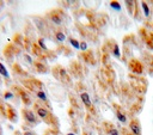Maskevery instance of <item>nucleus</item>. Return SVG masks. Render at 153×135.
Segmentation results:
<instances>
[{
	"label": "nucleus",
	"mask_w": 153,
	"mask_h": 135,
	"mask_svg": "<svg viewBox=\"0 0 153 135\" xmlns=\"http://www.w3.org/2000/svg\"><path fill=\"white\" fill-rule=\"evenodd\" d=\"M67 135H74V134H73V133H69V134H67Z\"/></svg>",
	"instance_id": "aec40b11"
},
{
	"label": "nucleus",
	"mask_w": 153,
	"mask_h": 135,
	"mask_svg": "<svg viewBox=\"0 0 153 135\" xmlns=\"http://www.w3.org/2000/svg\"><path fill=\"white\" fill-rule=\"evenodd\" d=\"M86 48H87V44H86L85 42H83V43L80 44V49H81V50H86Z\"/></svg>",
	"instance_id": "f3484780"
},
{
	"label": "nucleus",
	"mask_w": 153,
	"mask_h": 135,
	"mask_svg": "<svg viewBox=\"0 0 153 135\" xmlns=\"http://www.w3.org/2000/svg\"><path fill=\"white\" fill-rule=\"evenodd\" d=\"M52 21H53L55 24H57V25L61 24V18H60L59 16H56V14H53V16H52Z\"/></svg>",
	"instance_id": "9b49d317"
},
{
	"label": "nucleus",
	"mask_w": 153,
	"mask_h": 135,
	"mask_svg": "<svg viewBox=\"0 0 153 135\" xmlns=\"http://www.w3.org/2000/svg\"><path fill=\"white\" fill-rule=\"evenodd\" d=\"M110 135H118V132L115 130V129H111L110 130Z\"/></svg>",
	"instance_id": "a211bd4d"
},
{
	"label": "nucleus",
	"mask_w": 153,
	"mask_h": 135,
	"mask_svg": "<svg viewBox=\"0 0 153 135\" xmlns=\"http://www.w3.org/2000/svg\"><path fill=\"white\" fill-rule=\"evenodd\" d=\"M37 97H38L41 101H43V102L47 101V96H46V93H44L43 91H38V92H37Z\"/></svg>",
	"instance_id": "6e6552de"
},
{
	"label": "nucleus",
	"mask_w": 153,
	"mask_h": 135,
	"mask_svg": "<svg viewBox=\"0 0 153 135\" xmlns=\"http://www.w3.org/2000/svg\"><path fill=\"white\" fill-rule=\"evenodd\" d=\"M38 43H39V45L42 47L44 50H47V47H46V44H44V41L42 40V38H39V40H38Z\"/></svg>",
	"instance_id": "4468645a"
},
{
	"label": "nucleus",
	"mask_w": 153,
	"mask_h": 135,
	"mask_svg": "<svg viewBox=\"0 0 153 135\" xmlns=\"http://www.w3.org/2000/svg\"><path fill=\"white\" fill-rule=\"evenodd\" d=\"M80 97H81V99H83V102H84V104L86 105V107H87V108H91V105H92V104H91V101H90L89 94H87V93H81Z\"/></svg>",
	"instance_id": "39448f33"
},
{
	"label": "nucleus",
	"mask_w": 153,
	"mask_h": 135,
	"mask_svg": "<svg viewBox=\"0 0 153 135\" xmlns=\"http://www.w3.org/2000/svg\"><path fill=\"white\" fill-rule=\"evenodd\" d=\"M36 111H37V114H38L39 117H42V118H47L48 117V111L46 109L41 108V107H37L36 108Z\"/></svg>",
	"instance_id": "20e7f679"
},
{
	"label": "nucleus",
	"mask_w": 153,
	"mask_h": 135,
	"mask_svg": "<svg viewBox=\"0 0 153 135\" xmlns=\"http://www.w3.org/2000/svg\"><path fill=\"white\" fill-rule=\"evenodd\" d=\"M23 114H24L25 120H26L29 123H31V124H36V123H37V120H36V117H35V115H34L31 111L24 110V111H23Z\"/></svg>",
	"instance_id": "f257e3e1"
},
{
	"label": "nucleus",
	"mask_w": 153,
	"mask_h": 135,
	"mask_svg": "<svg viewBox=\"0 0 153 135\" xmlns=\"http://www.w3.org/2000/svg\"><path fill=\"white\" fill-rule=\"evenodd\" d=\"M24 135H35V134H34V133H31V132H26Z\"/></svg>",
	"instance_id": "6ab92c4d"
},
{
	"label": "nucleus",
	"mask_w": 153,
	"mask_h": 135,
	"mask_svg": "<svg viewBox=\"0 0 153 135\" xmlns=\"http://www.w3.org/2000/svg\"><path fill=\"white\" fill-rule=\"evenodd\" d=\"M130 129L134 135H141V128H140V124L138 121H133L130 123Z\"/></svg>",
	"instance_id": "f03ea898"
},
{
	"label": "nucleus",
	"mask_w": 153,
	"mask_h": 135,
	"mask_svg": "<svg viewBox=\"0 0 153 135\" xmlns=\"http://www.w3.org/2000/svg\"><path fill=\"white\" fill-rule=\"evenodd\" d=\"M114 54L116 57H120V52H118V47L115 44V48H114Z\"/></svg>",
	"instance_id": "dca6fc26"
},
{
	"label": "nucleus",
	"mask_w": 153,
	"mask_h": 135,
	"mask_svg": "<svg viewBox=\"0 0 153 135\" xmlns=\"http://www.w3.org/2000/svg\"><path fill=\"white\" fill-rule=\"evenodd\" d=\"M91 135H93V134H91Z\"/></svg>",
	"instance_id": "412c9836"
},
{
	"label": "nucleus",
	"mask_w": 153,
	"mask_h": 135,
	"mask_svg": "<svg viewBox=\"0 0 153 135\" xmlns=\"http://www.w3.org/2000/svg\"><path fill=\"white\" fill-rule=\"evenodd\" d=\"M7 111H8V118L11 120V121H13V122H16L17 121V114H16V111L13 110V108L12 107H8L7 108Z\"/></svg>",
	"instance_id": "7ed1b4c3"
},
{
	"label": "nucleus",
	"mask_w": 153,
	"mask_h": 135,
	"mask_svg": "<svg viewBox=\"0 0 153 135\" xmlns=\"http://www.w3.org/2000/svg\"><path fill=\"white\" fill-rule=\"evenodd\" d=\"M116 115H117V118H118V121H120V122H126V120H127V118H126V116H125V115L122 114L121 111H117V112H116Z\"/></svg>",
	"instance_id": "1a4fd4ad"
},
{
	"label": "nucleus",
	"mask_w": 153,
	"mask_h": 135,
	"mask_svg": "<svg viewBox=\"0 0 153 135\" xmlns=\"http://www.w3.org/2000/svg\"><path fill=\"white\" fill-rule=\"evenodd\" d=\"M110 6L113 7V8H115V10H117V11H121V5H120L117 1H113V3H110Z\"/></svg>",
	"instance_id": "ddd939ff"
},
{
	"label": "nucleus",
	"mask_w": 153,
	"mask_h": 135,
	"mask_svg": "<svg viewBox=\"0 0 153 135\" xmlns=\"http://www.w3.org/2000/svg\"><path fill=\"white\" fill-rule=\"evenodd\" d=\"M141 6H142V8H144L145 16H146V17H148V16H150V8H148L147 4H146V3H142V4H141Z\"/></svg>",
	"instance_id": "9d476101"
},
{
	"label": "nucleus",
	"mask_w": 153,
	"mask_h": 135,
	"mask_svg": "<svg viewBox=\"0 0 153 135\" xmlns=\"http://www.w3.org/2000/svg\"><path fill=\"white\" fill-rule=\"evenodd\" d=\"M69 42H71V44H72V45L75 48V49H79V48H80V45H79V42H78L77 40H74V38H71V40H69Z\"/></svg>",
	"instance_id": "f8f14e48"
},
{
	"label": "nucleus",
	"mask_w": 153,
	"mask_h": 135,
	"mask_svg": "<svg viewBox=\"0 0 153 135\" xmlns=\"http://www.w3.org/2000/svg\"><path fill=\"white\" fill-rule=\"evenodd\" d=\"M0 74H1L3 76H5V78H8V76H10L7 70L5 68V66H4L3 63H0Z\"/></svg>",
	"instance_id": "423d86ee"
},
{
	"label": "nucleus",
	"mask_w": 153,
	"mask_h": 135,
	"mask_svg": "<svg viewBox=\"0 0 153 135\" xmlns=\"http://www.w3.org/2000/svg\"><path fill=\"white\" fill-rule=\"evenodd\" d=\"M56 38H57V41L62 42V41H65L66 36H65V34H64V32H61V31H57V32H56Z\"/></svg>",
	"instance_id": "0eeeda50"
},
{
	"label": "nucleus",
	"mask_w": 153,
	"mask_h": 135,
	"mask_svg": "<svg viewBox=\"0 0 153 135\" xmlns=\"http://www.w3.org/2000/svg\"><path fill=\"white\" fill-rule=\"evenodd\" d=\"M5 98L6 99H12L13 98V94L11 92H5Z\"/></svg>",
	"instance_id": "2eb2a0df"
}]
</instances>
